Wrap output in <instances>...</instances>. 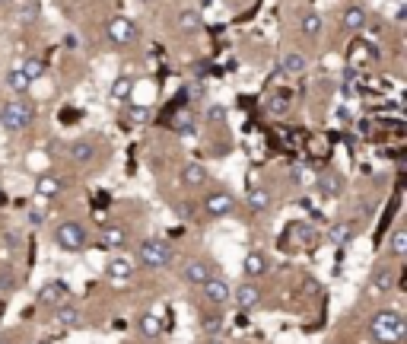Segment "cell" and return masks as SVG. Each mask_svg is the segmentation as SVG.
<instances>
[{
  "instance_id": "cell-1",
  "label": "cell",
  "mask_w": 407,
  "mask_h": 344,
  "mask_svg": "<svg viewBox=\"0 0 407 344\" xmlns=\"http://www.w3.org/2000/svg\"><path fill=\"white\" fill-rule=\"evenodd\" d=\"M369 335L379 344H401L407 335V322L398 310H382V312H375L373 322H369Z\"/></svg>"
},
{
  "instance_id": "cell-2",
  "label": "cell",
  "mask_w": 407,
  "mask_h": 344,
  "mask_svg": "<svg viewBox=\"0 0 407 344\" xmlns=\"http://www.w3.org/2000/svg\"><path fill=\"white\" fill-rule=\"evenodd\" d=\"M35 112L32 105L26 102V96H16V99H7V102L0 105V128L7 134H20L26 131L29 124H32Z\"/></svg>"
},
{
  "instance_id": "cell-3",
  "label": "cell",
  "mask_w": 407,
  "mask_h": 344,
  "mask_svg": "<svg viewBox=\"0 0 407 344\" xmlns=\"http://www.w3.org/2000/svg\"><path fill=\"white\" fill-rule=\"evenodd\" d=\"M172 262H175V249L169 246V242H163V239H144L137 246V265H144V268L166 271V268H172Z\"/></svg>"
},
{
  "instance_id": "cell-4",
  "label": "cell",
  "mask_w": 407,
  "mask_h": 344,
  "mask_svg": "<svg viewBox=\"0 0 407 344\" xmlns=\"http://www.w3.org/2000/svg\"><path fill=\"white\" fill-rule=\"evenodd\" d=\"M55 242L64 249V252H83V249L90 246V233H86L83 223L64 220L61 227L55 230Z\"/></svg>"
},
{
  "instance_id": "cell-5",
  "label": "cell",
  "mask_w": 407,
  "mask_h": 344,
  "mask_svg": "<svg viewBox=\"0 0 407 344\" xmlns=\"http://www.w3.org/2000/svg\"><path fill=\"white\" fill-rule=\"evenodd\" d=\"M105 35H109V41H111V45H118V48H127V45H134V41L140 39L134 20H127V16H115V20H109Z\"/></svg>"
},
{
  "instance_id": "cell-6",
  "label": "cell",
  "mask_w": 407,
  "mask_h": 344,
  "mask_svg": "<svg viewBox=\"0 0 407 344\" xmlns=\"http://www.w3.org/2000/svg\"><path fill=\"white\" fill-rule=\"evenodd\" d=\"M200 211L207 213V217H226V213L235 211V198L229 192H210L207 198H204V204H200Z\"/></svg>"
},
{
  "instance_id": "cell-7",
  "label": "cell",
  "mask_w": 407,
  "mask_h": 344,
  "mask_svg": "<svg viewBox=\"0 0 407 344\" xmlns=\"http://www.w3.org/2000/svg\"><path fill=\"white\" fill-rule=\"evenodd\" d=\"M200 290H204V300L207 303H214V306H223V303H229V296H233V290H229V284L223 281V277H207V281L200 284Z\"/></svg>"
},
{
  "instance_id": "cell-8",
  "label": "cell",
  "mask_w": 407,
  "mask_h": 344,
  "mask_svg": "<svg viewBox=\"0 0 407 344\" xmlns=\"http://www.w3.org/2000/svg\"><path fill=\"white\" fill-rule=\"evenodd\" d=\"M51 316H55V322L61 325V329H83V312L76 310L74 303H57V306H51Z\"/></svg>"
},
{
  "instance_id": "cell-9",
  "label": "cell",
  "mask_w": 407,
  "mask_h": 344,
  "mask_svg": "<svg viewBox=\"0 0 407 344\" xmlns=\"http://www.w3.org/2000/svg\"><path fill=\"white\" fill-rule=\"evenodd\" d=\"M340 26L353 35L363 32V29L369 26V13H366L363 4H350V7H344V13H340Z\"/></svg>"
},
{
  "instance_id": "cell-10",
  "label": "cell",
  "mask_w": 407,
  "mask_h": 344,
  "mask_svg": "<svg viewBox=\"0 0 407 344\" xmlns=\"http://www.w3.org/2000/svg\"><path fill=\"white\" fill-rule=\"evenodd\" d=\"M99 242H102V249H125L127 242H131V233H127V227L105 223L102 233H99Z\"/></svg>"
},
{
  "instance_id": "cell-11",
  "label": "cell",
  "mask_w": 407,
  "mask_h": 344,
  "mask_svg": "<svg viewBox=\"0 0 407 344\" xmlns=\"http://www.w3.org/2000/svg\"><path fill=\"white\" fill-rule=\"evenodd\" d=\"M233 300H235V306H239V310L251 312V310H258V306H261V290H258L255 284H242V287L233 290Z\"/></svg>"
},
{
  "instance_id": "cell-12",
  "label": "cell",
  "mask_w": 407,
  "mask_h": 344,
  "mask_svg": "<svg viewBox=\"0 0 407 344\" xmlns=\"http://www.w3.org/2000/svg\"><path fill=\"white\" fill-rule=\"evenodd\" d=\"M181 274H185L188 284H198L200 287L207 277H214V265H210L207 258H191V262H185V271H181Z\"/></svg>"
},
{
  "instance_id": "cell-13",
  "label": "cell",
  "mask_w": 407,
  "mask_h": 344,
  "mask_svg": "<svg viewBox=\"0 0 407 344\" xmlns=\"http://www.w3.org/2000/svg\"><path fill=\"white\" fill-rule=\"evenodd\" d=\"M67 300V284L64 281H48L42 290H39V303L42 306H57Z\"/></svg>"
},
{
  "instance_id": "cell-14",
  "label": "cell",
  "mask_w": 407,
  "mask_h": 344,
  "mask_svg": "<svg viewBox=\"0 0 407 344\" xmlns=\"http://www.w3.org/2000/svg\"><path fill=\"white\" fill-rule=\"evenodd\" d=\"M67 157L74 159V163L86 166V163H92V159L99 157V147L92 144V140H74V144L67 147Z\"/></svg>"
},
{
  "instance_id": "cell-15",
  "label": "cell",
  "mask_w": 407,
  "mask_h": 344,
  "mask_svg": "<svg viewBox=\"0 0 407 344\" xmlns=\"http://www.w3.org/2000/svg\"><path fill=\"white\" fill-rule=\"evenodd\" d=\"M207 166L204 163H185L181 166V185H188V188H198V185H204L207 182Z\"/></svg>"
},
{
  "instance_id": "cell-16",
  "label": "cell",
  "mask_w": 407,
  "mask_h": 344,
  "mask_svg": "<svg viewBox=\"0 0 407 344\" xmlns=\"http://www.w3.org/2000/svg\"><path fill=\"white\" fill-rule=\"evenodd\" d=\"M134 268H137V262H127V258H111L109 265H105V274L111 277V281H131L134 277Z\"/></svg>"
},
{
  "instance_id": "cell-17",
  "label": "cell",
  "mask_w": 407,
  "mask_h": 344,
  "mask_svg": "<svg viewBox=\"0 0 407 344\" xmlns=\"http://www.w3.org/2000/svg\"><path fill=\"white\" fill-rule=\"evenodd\" d=\"M200 26H204V20H200V13H198V10H191V7H185L179 13V20H175V29H179L181 35L200 32Z\"/></svg>"
},
{
  "instance_id": "cell-18",
  "label": "cell",
  "mask_w": 407,
  "mask_h": 344,
  "mask_svg": "<svg viewBox=\"0 0 407 344\" xmlns=\"http://www.w3.org/2000/svg\"><path fill=\"white\" fill-rule=\"evenodd\" d=\"M394 281H398V274H394L392 265H379V268L373 271V290L375 293H388V290H394Z\"/></svg>"
},
{
  "instance_id": "cell-19",
  "label": "cell",
  "mask_w": 407,
  "mask_h": 344,
  "mask_svg": "<svg viewBox=\"0 0 407 344\" xmlns=\"http://www.w3.org/2000/svg\"><path fill=\"white\" fill-rule=\"evenodd\" d=\"M61 192H64V182L57 179V176H51V172L39 176V182H35V194H39V198H57Z\"/></svg>"
},
{
  "instance_id": "cell-20",
  "label": "cell",
  "mask_w": 407,
  "mask_h": 344,
  "mask_svg": "<svg viewBox=\"0 0 407 344\" xmlns=\"http://www.w3.org/2000/svg\"><path fill=\"white\" fill-rule=\"evenodd\" d=\"M280 70L287 77H303L305 70H309V61H305V55H299V51H290V55L280 58Z\"/></svg>"
},
{
  "instance_id": "cell-21",
  "label": "cell",
  "mask_w": 407,
  "mask_h": 344,
  "mask_svg": "<svg viewBox=\"0 0 407 344\" xmlns=\"http://www.w3.org/2000/svg\"><path fill=\"white\" fill-rule=\"evenodd\" d=\"M299 29H303V35H309V39H318V35L324 32L322 13H315V10H305V13L299 16Z\"/></svg>"
},
{
  "instance_id": "cell-22",
  "label": "cell",
  "mask_w": 407,
  "mask_h": 344,
  "mask_svg": "<svg viewBox=\"0 0 407 344\" xmlns=\"http://www.w3.org/2000/svg\"><path fill=\"white\" fill-rule=\"evenodd\" d=\"M328 236H331V242H334V246H350V242L357 239V223H353V220L334 223V227H331V233H328Z\"/></svg>"
},
{
  "instance_id": "cell-23",
  "label": "cell",
  "mask_w": 407,
  "mask_h": 344,
  "mask_svg": "<svg viewBox=\"0 0 407 344\" xmlns=\"http://www.w3.org/2000/svg\"><path fill=\"white\" fill-rule=\"evenodd\" d=\"M268 268L270 265H268V255L264 252H249L245 255V262H242V271H245L249 277H261Z\"/></svg>"
},
{
  "instance_id": "cell-24",
  "label": "cell",
  "mask_w": 407,
  "mask_h": 344,
  "mask_svg": "<svg viewBox=\"0 0 407 344\" xmlns=\"http://www.w3.org/2000/svg\"><path fill=\"white\" fill-rule=\"evenodd\" d=\"M7 90L13 93V96H26V93L32 90V80H29V77L22 74L20 67H13V70L7 74Z\"/></svg>"
},
{
  "instance_id": "cell-25",
  "label": "cell",
  "mask_w": 407,
  "mask_h": 344,
  "mask_svg": "<svg viewBox=\"0 0 407 344\" xmlns=\"http://www.w3.org/2000/svg\"><path fill=\"white\" fill-rule=\"evenodd\" d=\"M249 207L255 213H264L270 207V194H268V188H261V185H251L249 188Z\"/></svg>"
},
{
  "instance_id": "cell-26",
  "label": "cell",
  "mask_w": 407,
  "mask_h": 344,
  "mask_svg": "<svg viewBox=\"0 0 407 344\" xmlns=\"http://www.w3.org/2000/svg\"><path fill=\"white\" fill-rule=\"evenodd\" d=\"M175 131H179L181 138H198V121H194L191 112H179V115H175Z\"/></svg>"
},
{
  "instance_id": "cell-27",
  "label": "cell",
  "mask_w": 407,
  "mask_h": 344,
  "mask_svg": "<svg viewBox=\"0 0 407 344\" xmlns=\"http://www.w3.org/2000/svg\"><path fill=\"white\" fill-rule=\"evenodd\" d=\"M140 335H144V338H159V335H163V322H159L156 312H144V316H140Z\"/></svg>"
},
{
  "instance_id": "cell-28",
  "label": "cell",
  "mask_w": 407,
  "mask_h": 344,
  "mask_svg": "<svg viewBox=\"0 0 407 344\" xmlns=\"http://www.w3.org/2000/svg\"><path fill=\"white\" fill-rule=\"evenodd\" d=\"M20 70H22V74H26L29 77V80H39V77H42L45 74V61H42V58H39V55H29L26 58V61H22L20 64Z\"/></svg>"
},
{
  "instance_id": "cell-29",
  "label": "cell",
  "mask_w": 407,
  "mask_h": 344,
  "mask_svg": "<svg viewBox=\"0 0 407 344\" xmlns=\"http://www.w3.org/2000/svg\"><path fill=\"white\" fill-rule=\"evenodd\" d=\"M318 188H322V194H340V188H344V179H340L338 172H328V176H322L318 179Z\"/></svg>"
},
{
  "instance_id": "cell-30",
  "label": "cell",
  "mask_w": 407,
  "mask_h": 344,
  "mask_svg": "<svg viewBox=\"0 0 407 344\" xmlns=\"http://www.w3.org/2000/svg\"><path fill=\"white\" fill-rule=\"evenodd\" d=\"M220 329H223L220 312H204V316H200V331H204V335H216Z\"/></svg>"
},
{
  "instance_id": "cell-31",
  "label": "cell",
  "mask_w": 407,
  "mask_h": 344,
  "mask_svg": "<svg viewBox=\"0 0 407 344\" xmlns=\"http://www.w3.org/2000/svg\"><path fill=\"white\" fill-rule=\"evenodd\" d=\"M388 249H392L394 258H404V255H407V233H404V230H394L392 242H388Z\"/></svg>"
},
{
  "instance_id": "cell-32",
  "label": "cell",
  "mask_w": 407,
  "mask_h": 344,
  "mask_svg": "<svg viewBox=\"0 0 407 344\" xmlns=\"http://www.w3.org/2000/svg\"><path fill=\"white\" fill-rule=\"evenodd\" d=\"M0 290H4V293H13L16 290V274L7 262H0Z\"/></svg>"
},
{
  "instance_id": "cell-33",
  "label": "cell",
  "mask_w": 407,
  "mask_h": 344,
  "mask_svg": "<svg viewBox=\"0 0 407 344\" xmlns=\"http://www.w3.org/2000/svg\"><path fill=\"white\" fill-rule=\"evenodd\" d=\"M39 13H42L39 0H26V4L20 7V20H22V22H35V20H39Z\"/></svg>"
},
{
  "instance_id": "cell-34",
  "label": "cell",
  "mask_w": 407,
  "mask_h": 344,
  "mask_svg": "<svg viewBox=\"0 0 407 344\" xmlns=\"http://www.w3.org/2000/svg\"><path fill=\"white\" fill-rule=\"evenodd\" d=\"M127 118H131L134 124H144V121H150V109H146V105H131V109H127Z\"/></svg>"
},
{
  "instance_id": "cell-35",
  "label": "cell",
  "mask_w": 407,
  "mask_h": 344,
  "mask_svg": "<svg viewBox=\"0 0 407 344\" xmlns=\"http://www.w3.org/2000/svg\"><path fill=\"white\" fill-rule=\"evenodd\" d=\"M204 118H207L210 124H223L226 121V109H223V105H210V109L204 112Z\"/></svg>"
},
{
  "instance_id": "cell-36",
  "label": "cell",
  "mask_w": 407,
  "mask_h": 344,
  "mask_svg": "<svg viewBox=\"0 0 407 344\" xmlns=\"http://www.w3.org/2000/svg\"><path fill=\"white\" fill-rule=\"evenodd\" d=\"M127 93H131V80H127V77L115 80V86H111V96H115V99H125Z\"/></svg>"
},
{
  "instance_id": "cell-37",
  "label": "cell",
  "mask_w": 407,
  "mask_h": 344,
  "mask_svg": "<svg viewBox=\"0 0 407 344\" xmlns=\"http://www.w3.org/2000/svg\"><path fill=\"white\" fill-rule=\"evenodd\" d=\"M7 246H10V249H16V246H20V239H16V233H7Z\"/></svg>"
},
{
  "instance_id": "cell-38",
  "label": "cell",
  "mask_w": 407,
  "mask_h": 344,
  "mask_svg": "<svg viewBox=\"0 0 407 344\" xmlns=\"http://www.w3.org/2000/svg\"><path fill=\"white\" fill-rule=\"evenodd\" d=\"M207 344H223V341H216V338H210V341Z\"/></svg>"
},
{
  "instance_id": "cell-39",
  "label": "cell",
  "mask_w": 407,
  "mask_h": 344,
  "mask_svg": "<svg viewBox=\"0 0 407 344\" xmlns=\"http://www.w3.org/2000/svg\"><path fill=\"white\" fill-rule=\"evenodd\" d=\"M0 344H10V341H7V338H0Z\"/></svg>"
},
{
  "instance_id": "cell-40",
  "label": "cell",
  "mask_w": 407,
  "mask_h": 344,
  "mask_svg": "<svg viewBox=\"0 0 407 344\" xmlns=\"http://www.w3.org/2000/svg\"><path fill=\"white\" fill-rule=\"evenodd\" d=\"M140 4H150V0H140Z\"/></svg>"
},
{
  "instance_id": "cell-41",
  "label": "cell",
  "mask_w": 407,
  "mask_h": 344,
  "mask_svg": "<svg viewBox=\"0 0 407 344\" xmlns=\"http://www.w3.org/2000/svg\"><path fill=\"white\" fill-rule=\"evenodd\" d=\"M0 4H7V0H0Z\"/></svg>"
}]
</instances>
